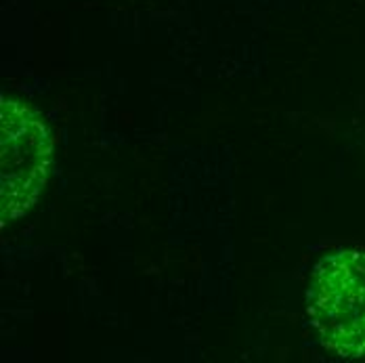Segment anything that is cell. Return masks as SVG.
Segmentation results:
<instances>
[{
  "label": "cell",
  "instance_id": "1",
  "mask_svg": "<svg viewBox=\"0 0 365 363\" xmlns=\"http://www.w3.org/2000/svg\"><path fill=\"white\" fill-rule=\"evenodd\" d=\"M307 313L324 349L342 359L365 357V252L342 250L317 262Z\"/></svg>",
  "mask_w": 365,
  "mask_h": 363
},
{
  "label": "cell",
  "instance_id": "2",
  "mask_svg": "<svg viewBox=\"0 0 365 363\" xmlns=\"http://www.w3.org/2000/svg\"><path fill=\"white\" fill-rule=\"evenodd\" d=\"M0 225L21 218L38 202L51 168V135L34 109L2 97Z\"/></svg>",
  "mask_w": 365,
  "mask_h": 363
}]
</instances>
